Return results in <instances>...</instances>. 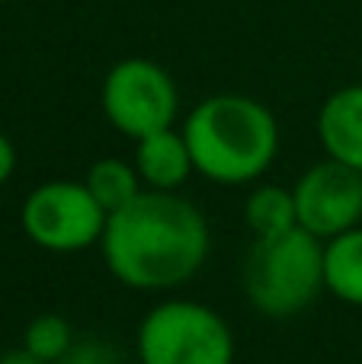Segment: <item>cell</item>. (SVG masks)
Wrapping results in <instances>:
<instances>
[{
  "mask_svg": "<svg viewBox=\"0 0 362 364\" xmlns=\"http://www.w3.org/2000/svg\"><path fill=\"white\" fill-rule=\"evenodd\" d=\"M109 275L132 291H173L199 275L212 252L205 214L180 192H145L109 214L100 240Z\"/></svg>",
  "mask_w": 362,
  "mask_h": 364,
  "instance_id": "cell-1",
  "label": "cell"
},
{
  "mask_svg": "<svg viewBox=\"0 0 362 364\" xmlns=\"http://www.w3.org/2000/svg\"><path fill=\"white\" fill-rule=\"evenodd\" d=\"M192 164L215 186H254L279 154V122L273 109L244 93H215L186 112L183 125Z\"/></svg>",
  "mask_w": 362,
  "mask_h": 364,
  "instance_id": "cell-2",
  "label": "cell"
},
{
  "mask_svg": "<svg viewBox=\"0 0 362 364\" xmlns=\"http://www.w3.org/2000/svg\"><path fill=\"white\" fill-rule=\"evenodd\" d=\"M247 304L267 320H292L324 294V240L308 230L257 240L244 265Z\"/></svg>",
  "mask_w": 362,
  "mask_h": 364,
  "instance_id": "cell-3",
  "label": "cell"
},
{
  "mask_svg": "<svg viewBox=\"0 0 362 364\" xmlns=\"http://www.w3.org/2000/svg\"><path fill=\"white\" fill-rule=\"evenodd\" d=\"M135 348L145 364H234L237 355L231 323L190 297L154 304L138 323Z\"/></svg>",
  "mask_w": 362,
  "mask_h": 364,
  "instance_id": "cell-4",
  "label": "cell"
},
{
  "mask_svg": "<svg viewBox=\"0 0 362 364\" xmlns=\"http://www.w3.org/2000/svg\"><path fill=\"white\" fill-rule=\"evenodd\" d=\"M100 109L119 134L141 141L177 125L180 87L164 64L151 58H122L103 77Z\"/></svg>",
  "mask_w": 362,
  "mask_h": 364,
  "instance_id": "cell-5",
  "label": "cell"
},
{
  "mask_svg": "<svg viewBox=\"0 0 362 364\" xmlns=\"http://www.w3.org/2000/svg\"><path fill=\"white\" fill-rule=\"evenodd\" d=\"M106 220L109 214L90 195L83 179L38 182L19 208V227L26 240L55 256H71L100 246Z\"/></svg>",
  "mask_w": 362,
  "mask_h": 364,
  "instance_id": "cell-6",
  "label": "cell"
},
{
  "mask_svg": "<svg viewBox=\"0 0 362 364\" xmlns=\"http://www.w3.org/2000/svg\"><path fill=\"white\" fill-rule=\"evenodd\" d=\"M292 195L299 227L318 240H333L362 224V173L331 157L308 166L295 179Z\"/></svg>",
  "mask_w": 362,
  "mask_h": 364,
  "instance_id": "cell-7",
  "label": "cell"
},
{
  "mask_svg": "<svg viewBox=\"0 0 362 364\" xmlns=\"http://www.w3.org/2000/svg\"><path fill=\"white\" fill-rule=\"evenodd\" d=\"M318 141L331 160L362 173V83L333 90L321 102Z\"/></svg>",
  "mask_w": 362,
  "mask_h": 364,
  "instance_id": "cell-8",
  "label": "cell"
},
{
  "mask_svg": "<svg viewBox=\"0 0 362 364\" xmlns=\"http://www.w3.org/2000/svg\"><path fill=\"white\" fill-rule=\"evenodd\" d=\"M132 164L138 170L141 182H145V188H151V192H180L196 173L190 144H186L183 132L177 125L135 141Z\"/></svg>",
  "mask_w": 362,
  "mask_h": 364,
  "instance_id": "cell-9",
  "label": "cell"
},
{
  "mask_svg": "<svg viewBox=\"0 0 362 364\" xmlns=\"http://www.w3.org/2000/svg\"><path fill=\"white\" fill-rule=\"evenodd\" d=\"M324 291L346 307H362V224L324 240Z\"/></svg>",
  "mask_w": 362,
  "mask_h": 364,
  "instance_id": "cell-10",
  "label": "cell"
},
{
  "mask_svg": "<svg viewBox=\"0 0 362 364\" xmlns=\"http://www.w3.org/2000/svg\"><path fill=\"white\" fill-rule=\"evenodd\" d=\"M244 224L257 240H273L299 227L292 188L276 182H254L244 198Z\"/></svg>",
  "mask_w": 362,
  "mask_h": 364,
  "instance_id": "cell-11",
  "label": "cell"
},
{
  "mask_svg": "<svg viewBox=\"0 0 362 364\" xmlns=\"http://www.w3.org/2000/svg\"><path fill=\"white\" fill-rule=\"evenodd\" d=\"M83 186L90 188V195L100 201L106 214L125 208L128 201H135L141 192H145V182H141L135 164L132 160H122V157L93 160L87 176H83Z\"/></svg>",
  "mask_w": 362,
  "mask_h": 364,
  "instance_id": "cell-12",
  "label": "cell"
},
{
  "mask_svg": "<svg viewBox=\"0 0 362 364\" xmlns=\"http://www.w3.org/2000/svg\"><path fill=\"white\" fill-rule=\"evenodd\" d=\"M74 342H77L74 326L61 314H38L23 329V348L45 364H58Z\"/></svg>",
  "mask_w": 362,
  "mask_h": 364,
  "instance_id": "cell-13",
  "label": "cell"
},
{
  "mask_svg": "<svg viewBox=\"0 0 362 364\" xmlns=\"http://www.w3.org/2000/svg\"><path fill=\"white\" fill-rule=\"evenodd\" d=\"M58 364H122L115 358L113 346H106V342L100 339H77L74 346L68 348V355H64Z\"/></svg>",
  "mask_w": 362,
  "mask_h": 364,
  "instance_id": "cell-14",
  "label": "cell"
},
{
  "mask_svg": "<svg viewBox=\"0 0 362 364\" xmlns=\"http://www.w3.org/2000/svg\"><path fill=\"white\" fill-rule=\"evenodd\" d=\"M13 173H16V147L0 132V186H6L13 179Z\"/></svg>",
  "mask_w": 362,
  "mask_h": 364,
  "instance_id": "cell-15",
  "label": "cell"
},
{
  "mask_svg": "<svg viewBox=\"0 0 362 364\" xmlns=\"http://www.w3.org/2000/svg\"><path fill=\"white\" fill-rule=\"evenodd\" d=\"M0 364H45V361H38L36 355H29L23 346H19V348H13V352L0 355Z\"/></svg>",
  "mask_w": 362,
  "mask_h": 364,
  "instance_id": "cell-16",
  "label": "cell"
},
{
  "mask_svg": "<svg viewBox=\"0 0 362 364\" xmlns=\"http://www.w3.org/2000/svg\"><path fill=\"white\" fill-rule=\"evenodd\" d=\"M0 4H19V0H0Z\"/></svg>",
  "mask_w": 362,
  "mask_h": 364,
  "instance_id": "cell-17",
  "label": "cell"
},
{
  "mask_svg": "<svg viewBox=\"0 0 362 364\" xmlns=\"http://www.w3.org/2000/svg\"><path fill=\"white\" fill-rule=\"evenodd\" d=\"M128 364H145V361H141V358H135V361H128Z\"/></svg>",
  "mask_w": 362,
  "mask_h": 364,
  "instance_id": "cell-18",
  "label": "cell"
}]
</instances>
